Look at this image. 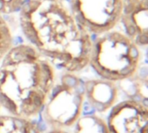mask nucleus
<instances>
[{"mask_svg": "<svg viewBox=\"0 0 148 133\" xmlns=\"http://www.w3.org/2000/svg\"><path fill=\"white\" fill-rule=\"evenodd\" d=\"M107 123L110 133H148L147 104L132 98L117 102Z\"/></svg>", "mask_w": 148, "mask_h": 133, "instance_id": "nucleus-6", "label": "nucleus"}, {"mask_svg": "<svg viewBox=\"0 0 148 133\" xmlns=\"http://www.w3.org/2000/svg\"><path fill=\"white\" fill-rule=\"evenodd\" d=\"M56 82V68L29 44L13 45L0 61V104L6 113L36 118Z\"/></svg>", "mask_w": 148, "mask_h": 133, "instance_id": "nucleus-2", "label": "nucleus"}, {"mask_svg": "<svg viewBox=\"0 0 148 133\" xmlns=\"http://www.w3.org/2000/svg\"><path fill=\"white\" fill-rule=\"evenodd\" d=\"M119 23L139 47L148 45V0H124Z\"/></svg>", "mask_w": 148, "mask_h": 133, "instance_id": "nucleus-7", "label": "nucleus"}, {"mask_svg": "<svg viewBox=\"0 0 148 133\" xmlns=\"http://www.w3.org/2000/svg\"><path fill=\"white\" fill-rule=\"evenodd\" d=\"M47 133H70L67 130H58V129H51Z\"/></svg>", "mask_w": 148, "mask_h": 133, "instance_id": "nucleus-13", "label": "nucleus"}, {"mask_svg": "<svg viewBox=\"0 0 148 133\" xmlns=\"http://www.w3.org/2000/svg\"><path fill=\"white\" fill-rule=\"evenodd\" d=\"M13 45L12 29L4 16L0 14V61Z\"/></svg>", "mask_w": 148, "mask_h": 133, "instance_id": "nucleus-11", "label": "nucleus"}, {"mask_svg": "<svg viewBox=\"0 0 148 133\" xmlns=\"http://www.w3.org/2000/svg\"></svg>", "mask_w": 148, "mask_h": 133, "instance_id": "nucleus-15", "label": "nucleus"}, {"mask_svg": "<svg viewBox=\"0 0 148 133\" xmlns=\"http://www.w3.org/2000/svg\"><path fill=\"white\" fill-rule=\"evenodd\" d=\"M2 106H1V104H0V113H1V110H2Z\"/></svg>", "mask_w": 148, "mask_h": 133, "instance_id": "nucleus-14", "label": "nucleus"}, {"mask_svg": "<svg viewBox=\"0 0 148 133\" xmlns=\"http://www.w3.org/2000/svg\"><path fill=\"white\" fill-rule=\"evenodd\" d=\"M19 23L29 45L55 68L77 73L88 65L93 36L62 0H28Z\"/></svg>", "mask_w": 148, "mask_h": 133, "instance_id": "nucleus-1", "label": "nucleus"}, {"mask_svg": "<svg viewBox=\"0 0 148 133\" xmlns=\"http://www.w3.org/2000/svg\"><path fill=\"white\" fill-rule=\"evenodd\" d=\"M0 133H43L32 119L0 113Z\"/></svg>", "mask_w": 148, "mask_h": 133, "instance_id": "nucleus-9", "label": "nucleus"}, {"mask_svg": "<svg viewBox=\"0 0 148 133\" xmlns=\"http://www.w3.org/2000/svg\"><path fill=\"white\" fill-rule=\"evenodd\" d=\"M85 101L97 112L105 113L117 103L119 86L117 83L102 78L90 79L84 82Z\"/></svg>", "mask_w": 148, "mask_h": 133, "instance_id": "nucleus-8", "label": "nucleus"}, {"mask_svg": "<svg viewBox=\"0 0 148 133\" xmlns=\"http://www.w3.org/2000/svg\"><path fill=\"white\" fill-rule=\"evenodd\" d=\"M141 61L140 47L124 32L112 30L93 39L89 64L100 78L120 83L133 77Z\"/></svg>", "mask_w": 148, "mask_h": 133, "instance_id": "nucleus-3", "label": "nucleus"}, {"mask_svg": "<svg viewBox=\"0 0 148 133\" xmlns=\"http://www.w3.org/2000/svg\"><path fill=\"white\" fill-rule=\"evenodd\" d=\"M84 103V81L76 73L65 72L56 79L41 114L50 129L68 130L81 117Z\"/></svg>", "mask_w": 148, "mask_h": 133, "instance_id": "nucleus-4", "label": "nucleus"}, {"mask_svg": "<svg viewBox=\"0 0 148 133\" xmlns=\"http://www.w3.org/2000/svg\"><path fill=\"white\" fill-rule=\"evenodd\" d=\"M74 133H110L107 121L97 114L81 116L74 125Z\"/></svg>", "mask_w": 148, "mask_h": 133, "instance_id": "nucleus-10", "label": "nucleus"}, {"mask_svg": "<svg viewBox=\"0 0 148 133\" xmlns=\"http://www.w3.org/2000/svg\"><path fill=\"white\" fill-rule=\"evenodd\" d=\"M124 0H70V11L93 36L114 30L119 25Z\"/></svg>", "mask_w": 148, "mask_h": 133, "instance_id": "nucleus-5", "label": "nucleus"}, {"mask_svg": "<svg viewBox=\"0 0 148 133\" xmlns=\"http://www.w3.org/2000/svg\"><path fill=\"white\" fill-rule=\"evenodd\" d=\"M28 0H0V14L10 15L21 10Z\"/></svg>", "mask_w": 148, "mask_h": 133, "instance_id": "nucleus-12", "label": "nucleus"}]
</instances>
